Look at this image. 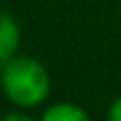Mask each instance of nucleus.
<instances>
[{
	"label": "nucleus",
	"mask_w": 121,
	"mask_h": 121,
	"mask_svg": "<svg viewBox=\"0 0 121 121\" xmlns=\"http://www.w3.org/2000/svg\"><path fill=\"white\" fill-rule=\"evenodd\" d=\"M108 119L111 121H121V98L111 102V106H108Z\"/></svg>",
	"instance_id": "20e7f679"
},
{
	"label": "nucleus",
	"mask_w": 121,
	"mask_h": 121,
	"mask_svg": "<svg viewBox=\"0 0 121 121\" xmlns=\"http://www.w3.org/2000/svg\"><path fill=\"white\" fill-rule=\"evenodd\" d=\"M45 121H89V113L74 102H57L43 113Z\"/></svg>",
	"instance_id": "7ed1b4c3"
},
{
	"label": "nucleus",
	"mask_w": 121,
	"mask_h": 121,
	"mask_svg": "<svg viewBox=\"0 0 121 121\" xmlns=\"http://www.w3.org/2000/svg\"><path fill=\"white\" fill-rule=\"evenodd\" d=\"M0 85L13 104L19 108H34L47 100L51 91V77L38 60L13 55L2 66Z\"/></svg>",
	"instance_id": "f257e3e1"
},
{
	"label": "nucleus",
	"mask_w": 121,
	"mask_h": 121,
	"mask_svg": "<svg viewBox=\"0 0 121 121\" xmlns=\"http://www.w3.org/2000/svg\"><path fill=\"white\" fill-rule=\"evenodd\" d=\"M19 26L9 13H0V62L11 60L19 47Z\"/></svg>",
	"instance_id": "f03ea898"
},
{
	"label": "nucleus",
	"mask_w": 121,
	"mask_h": 121,
	"mask_svg": "<svg viewBox=\"0 0 121 121\" xmlns=\"http://www.w3.org/2000/svg\"><path fill=\"white\" fill-rule=\"evenodd\" d=\"M0 64H2V62H0ZM0 77H2V66H0Z\"/></svg>",
	"instance_id": "423d86ee"
},
{
	"label": "nucleus",
	"mask_w": 121,
	"mask_h": 121,
	"mask_svg": "<svg viewBox=\"0 0 121 121\" xmlns=\"http://www.w3.org/2000/svg\"><path fill=\"white\" fill-rule=\"evenodd\" d=\"M4 119H6V121H17V119L30 121V115H26V113H6V115H4Z\"/></svg>",
	"instance_id": "39448f33"
}]
</instances>
